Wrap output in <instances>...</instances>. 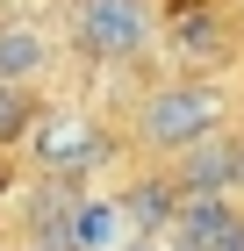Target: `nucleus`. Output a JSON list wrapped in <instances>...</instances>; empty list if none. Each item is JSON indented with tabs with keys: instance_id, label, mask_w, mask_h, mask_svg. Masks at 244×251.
<instances>
[{
	"instance_id": "1",
	"label": "nucleus",
	"mask_w": 244,
	"mask_h": 251,
	"mask_svg": "<svg viewBox=\"0 0 244 251\" xmlns=\"http://www.w3.org/2000/svg\"><path fill=\"white\" fill-rule=\"evenodd\" d=\"M223 86L208 79H172V86H151L136 100V144L144 151H194L201 136L223 129Z\"/></svg>"
},
{
	"instance_id": "2",
	"label": "nucleus",
	"mask_w": 244,
	"mask_h": 251,
	"mask_svg": "<svg viewBox=\"0 0 244 251\" xmlns=\"http://www.w3.org/2000/svg\"><path fill=\"white\" fill-rule=\"evenodd\" d=\"M72 43L94 65H136L158 43V7L151 0H79L72 7Z\"/></svg>"
},
{
	"instance_id": "3",
	"label": "nucleus",
	"mask_w": 244,
	"mask_h": 251,
	"mask_svg": "<svg viewBox=\"0 0 244 251\" xmlns=\"http://www.w3.org/2000/svg\"><path fill=\"white\" fill-rule=\"evenodd\" d=\"M22 144H29V165H36L43 179H65V187L86 179L94 165H108V151H115L108 129H101L94 115H79V108H51V115L36 108V122H29Z\"/></svg>"
},
{
	"instance_id": "4",
	"label": "nucleus",
	"mask_w": 244,
	"mask_h": 251,
	"mask_svg": "<svg viewBox=\"0 0 244 251\" xmlns=\"http://www.w3.org/2000/svg\"><path fill=\"white\" fill-rule=\"evenodd\" d=\"M165 244H172V251H244V201H237V194L180 201Z\"/></svg>"
},
{
	"instance_id": "5",
	"label": "nucleus",
	"mask_w": 244,
	"mask_h": 251,
	"mask_svg": "<svg viewBox=\"0 0 244 251\" xmlns=\"http://www.w3.org/2000/svg\"><path fill=\"white\" fill-rule=\"evenodd\" d=\"M172 187H180V201H208V194H237V136H201L194 151H180V165H172Z\"/></svg>"
},
{
	"instance_id": "6",
	"label": "nucleus",
	"mask_w": 244,
	"mask_h": 251,
	"mask_svg": "<svg viewBox=\"0 0 244 251\" xmlns=\"http://www.w3.org/2000/svg\"><path fill=\"white\" fill-rule=\"evenodd\" d=\"M130 237L136 230H130V215H122V201H115V194H86V201H72L57 244L65 251H122Z\"/></svg>"
},
{
	"instance_id": "7",
	"label": "nucleus",
	"mask_w": 244,
	"mask_h": 251,
	"mask_svg": "<svg viewBox=\"0 0 244 251\" xmlns=\"http://www.w3.org/2000/svg\"><path fill=\"white\" fill-rule=\"evenodd\" d=\"M165 36L187 50V58H201V65H216V58H230V22H223V7L216 0H180L165 15Z\"/></svg>"
},
{
	"instance_id": "8",
	"label": "nucleus",
	"mask_w": 244,
	"mask_h": 251,
	"mask_svg": "<svg viewBox=\"0 0 244 251\" xmlns=\"http://www.w3.org/2000/svg\"><path fill=\"white\" fill-rule=\"evenodd\" d=\"M115 201H122V215H130V230H136V237H165V230H172V215H180V187H172L165 173L130 179Z\"/></svg>"
},
{
	"instance_id": "9",
	"label": "nucleus",
	"mask_w": 244,
	"mask_h": 251,
	"mask_svg": "<svg viewBox=\"0 0 244 251\" xmlns=\"http://www.w3.org/2000/svg\"><path fill=\"white\" fill-rule=\"evenodd\" d=\"M51 72V36L36 22H0V86H29Z\"/></svg>"
},
{
	"instance_id": "10",
	"label": "nucleus",
	"mask_w": 244,
	"mask_h": 251,
	"mask_svg": "<svg viewBox=\"0 0 244 251\" xmlns=\"http://www.w3.org/2000/svg\"><path fill=\"white\" fill-rule=\"evenodd\" d=\"M29 122H36L29 86H0V144H22V136H29Z\"/></svg>"
},
{
	"instance_id": "11",
	"label": "nucleus",
	"mask_w": 244,
	"mask_h": 251,
	"mask_svg": "<svg viewBox=\"0 0 244 251\" xmlns=\"http://www.w3.org/2000/svg\"><path fill=\"white\" fill-rule=\"evenodd\" d=\"M122 251H172V244H165V237H130Z\"/></svg>"
},
{
	"instance_id": "12",
	"label": "nucleus",
	"mask_w": 244,
	"mask_h": 251,
	"mask_svg": "<svg viewBox=\"0 0 244 251\" xmlns=\"http://www.w3.org/2000/svg\"><path fill=\"white\" fill-rule=\"evenodd\" d=\"M22 251H65V244H57V237H36V244H22Z\"/></svg>"
},
{
	"instance_id": "13",
	"label": "nucleus",
	"mask_w": 244,
	"mask_h": 251,
	"mask_svg": "<svg viewBox=\"0 0 244 251\" xmlns=\"http://www.w3.org/2000/svg\"><path fill=\"white\" fill-rule=\"evenodd\" d=\"M237 194H244V136H237Z\"/></svg>"
},
{
	"instance_id": "14",
	"label": "nucleus",
	"mask_w": 244,
	"mask_h": 251,
	"mask_svg": "<svg viewBox=\"0 0 244 251\" xmlns=\"http://www.w3.org/2000/svg\"><path fill=\"white\" fill-rule=\"evenodd\" d=\"M216 7H223V0H216Z\"/></svg>"
}]
</instances>
